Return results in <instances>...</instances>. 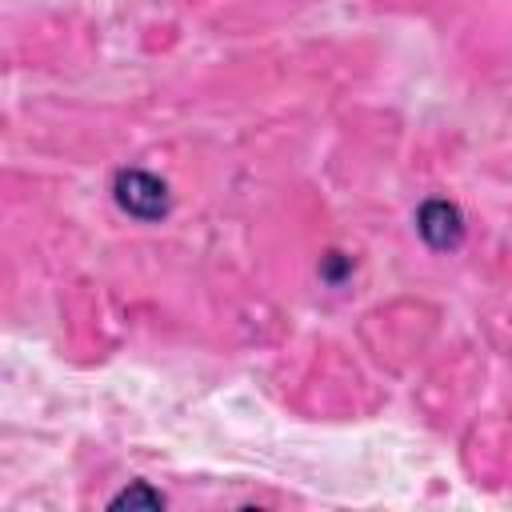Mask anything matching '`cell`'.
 I'll list each match as a JSON object with an SVG mask.
<instances>
[{
    "instance_id": "cell-1",
    "label": "cell",
    "mask_w": 512,
    "mask_h": 512,
    "mask_svg": "<svg viewBox=\"0 0 512 512\" xmlns=\"http://www.w3.org/2000/svg\"><path fill=\"white\" fill-rule=\"evenodd\" d=\"M116 204L136 220H160L168 212V188L152 172L128 168L116 176Z\"/></svg>"
},
{
    "instance_id": "cell-2",
    "label": "cell",
    "mask_w": 512,
    "mask_h": 512,
    "mask_svg": "<svg viewBox=\"0 0 512 512\" xmlns=\"http://www.w3.org/2000/svg\"><path fill=\"white\" fill-rule=\"evenodd\" d=\"M416 228H420V236H424L432 248H456L460 236H464V220H460L456 204H448V200H428V204H420Z\"/></svg>"
},
{
    "instance_id": "cell-3",
    "label": "cell",
    "mask_w": 512,
    "mask_h": 512,
    "mask_svg": "<svg viewBox=\"0 0 512 512\" xmlns=\"http://www.w3.org/2000/svg\"><path fill=\"white\" fill-rule=\"evenodd\" d=\"M160 508L164 504V496L160 492H152V488H144V484H132L128 492H120L116 500H112V508Z\"/></svg>"
}]
</instances>
